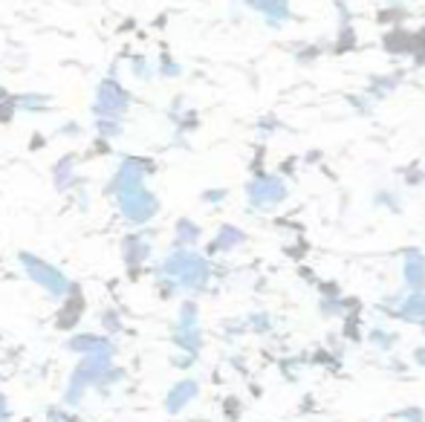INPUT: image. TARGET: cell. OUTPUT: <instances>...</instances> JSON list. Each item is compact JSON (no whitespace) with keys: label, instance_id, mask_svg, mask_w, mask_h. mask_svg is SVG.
Returning <instances> with one entry per match:
<instances>
[{"label":"cell","instance_id":"1","mask_svg":"<svg viewBox=\"0 0 425 422\" xmlns=\"http://www.w3.org/2000/svg\"><path fill=\"white\" fill-rule=\"evenodd\" d=\"M18 261H21V269H23L41 289H44V292H50L53 298H64V295L70 292L72 283H70V278H67L58 266L41 261L38 255H32V251H21Z\"/></svg>","mask_w":425,"mask_h":422},{"label":"cell","instance_id":"2","mask_svg":"<svg viewBox=\"0 0 425 422\" xmlns=\"http://www.w3.org/2000/svg\"><path fill=\"white\" fill-rule=\"evenodd\" d=\"M116 200H119V211H122V217H124L127 223H136V226L148 223V220L156 215V208H159L156 197H154L151 191H145V188L124 191V194H119Z\"/></svg>","mask_w":425,"mask_h":422},{"label":"cell","instance_id":"3","mask_svg":"<svg viewBox=\"0 0 425 422\" xmlns=\"http://www.w3.org/2000/svg\"><path fill=\"white\" fill-rule=\"evenodd\" d=\"M151 162L148 159H136V156H124L116 168V174H113V183H110V194H124V191H134V188H142L145 177L154 174L151 171Z\"/></svg>","mask_w":425,"mask_h":422},{"label":"cell","instance_id":"4","mask_svg":"<svg viewBox=\"0 0 425 422\" xmlns=\"http://www.w3.org/2000/svg\"><path fill=\"white\" fill-rule=\"evenodd\" d=\"M131 107V96L124 93V87L116 81V78H104L99 84V93H96V116H113V119H122V113Z\"/></svg>","mask_w":425,"mask_h":422},{"label":"cell","instance_id":"5","mask_svg":"<svg viewBox=\"0 0 425 422\" xmlns=\"http://www.w3.org/2000/svg\"><path fill=\"white\" fill-rule=\"evenodd\" d=\"M64 298H67V304H64V310H61V315H58V327H61V330H72V327L78 324V318H81V310H84L81 289L72 283Z\"/></svg>","mask_w":425,"mask_h":422},{"label":"cell","instance_id":"6","mask_svg":"<svg viewBox=\"0 0 425 422\" xmlns=\"http://www.w3.org/2000/svg\"><path fill=\"white\" fill-rule=\"evenodd\" d=\"M148 255H151V240L136 237V234L122 240V258H124L127 266H139V264H145Z\"/></svg>","mask_w":425,"mask_h":422},{"label":"cell","instance_id":"7","mask_svg":"<svg viewBox=\"0 0 425 422\" xmlns=\"http://www.w3.org/2000/svg\"><path fill=\"white\" fill-rule=\"evenodd\" d=\"M107 345H113L107 335L81 332V335H72V339L67 342V350H72V353H78V356H90V353H96V350H102V347H107Z\"/></svg>","mask_w":425,"mask_h":422},{"label":"cell","instance_id":"8","mask_svg":"<svg viewBox=\"0 0 425 422\" xmlns=\"http://www.w3.org/2000/svg\"><path fill=\"white\" fill-rule=\"evenodd\" d=\"M75 165H78V159H75L72 153H67L64 159L55 162V168H53V180H55V185H58L61 191L72 188V183H75Z\"/></svg>","mask_w":425,"mask_h":422},{"label":"cell","instance_id":"9","mask_svg":"<svg viewBox=\"0 0 425 422\" xmlns=\"http://www.w3.org/2000/svg\"><path fill=\"white\" fill-rule=\"evenodd\" d=\"M18 110H29V113H47L50 110V96H41V93H26V96H15L12 99Z\"/></svg>","mask_w":425,"mask_h":422},{"label":"cell","instance_id":"10","mask_svg":"<svg viewBox=\"0 0 425 422\" xmlns=\"http://www.w3.org/2000/svg\"><path fill=\"white\" fill-rule=\"evenodd\" d=\"M191 396H194V385H191V382H180L171 394H168V399H165V402H168V411H180V408L185 405V399H191Z\"/></svg>","mask_w":425,"mask_h":422},{"label":"cell","instance_id":"11","mask_svg":"<svg viewBox=\"0 0 425 422\" xmlns=\"http://www.w3.org/2000/svg\"><path fill=\"white\" fill-rule=\"evenodd\" d=\"M96 134H99L102 139H116V136H122V119L99 116V121H96Z\"/></svg>","mask_w":425,"mask_h":422},{"label":"cell","instance_id":"12","mask_svg":"<svg viewBox=\"0 0 425 422\" xmlns=\"http://www.w3.org/2000/svg\"><path fill=\"white\" fill-rule=\"evenodd\" d=\"M102 327H104V332H119V330H122L119 310H107V313L102 315Z\"/></svg>","mask_w":425,"mask_h":422},{"label":"cell","instance_id":"13","mask_svg":"<svg viewBox=\"0 0 425 422\" xmlns=\"http://www.w3.org/2000/svg\"><path fill=\"white\" fill-rule=\"evenodd\" d=\"M194 237H197V229L188 226L185 220H180V226H177V243H194Z\"/></svg>","mask_w":425,"mask_h":422},{"label":"cell","instance_id":"14","mask_svg":"<svg viewBox=\"0 0 425 422\" xmlns=\"http://www.w3.org/2000/svg\"><path fill=\"white\" fill-rule=\"evenodd\" d=\"M15 113H18V107H15L12 96H9V99H4V102H0V121H4V124H9V121L15 119Z\"/></svg>","mask_w":425,"mask_h":422},{"label":"cell","instance_id":"15","mask_svg":"<svg viewBox=\"0 0 425 422\" xmlns=\"http://www.w3.org/2000/svg\"><path fill=\"white\" fill-rule=\"evenodd\" d=\"M58 134H61V136H72V139H75V136H81V128H78L75 121H64V128H61Z\"/></svg>","mask_w":425,"mask_h":422},{"label":"cell","instance_id":"16","mask_svg":"<svg viewBox=\"0 0 425 422\" xmlns=\"http://www.w3.org/2000/svg\"><path fill=\"white\" fill-rule=\"evenodd\" d=\"M9 416V405H6V399L0 396V419H6Z\"/></svg>","mask_w":425,"mask_h":422},{"label":"cell","instance_id":"17","mask_svg":"<svg viewBox=\"0 0 425 422\" xmlns=\"http://www.w3.org/2000/svg\"><path fill=\"white\" fill-rule=\"evenodd\" d=\"M4 99H9V93H6L4 87H0V102H4Z\"/></svg>","mask_w":425,"mask_h":422},{"label":"cell","instance_id":"18","mask_svg":"<svg viewBox=\"0 0 425 422\" xmlns=\"http://www.w3.org/2000/svg\"><path fill=\"white\" fill-rule=\"evenodd\" d=\"M0 422H6V419H0Z\"/></svg>","mask_w":425,"mask_h":422},{"label":"cell","instance_id":"19","mask_svg":"<svg viewBox=\"0 0 425 422\" xmlns=\"http://www.w3.org/2000/svg\"><path fill=\"white\" fill-rule=\"evenodd\" d=\"M75 422H78V419H75Z\"/></svg>","mask_w":425,"mask_h":422}]
</instances>
